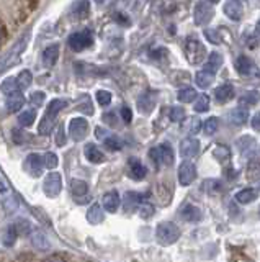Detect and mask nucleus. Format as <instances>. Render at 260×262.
Segmentation results:
<instances>
[{
  "instance_id": "4468645a",
  "label": "nucleus",
  "mask_w": 260,
  "mask_h": 262,
  "mask_svg": "<svg viewBox=\"0 0 260 262\" xmlns=\"http://www.w3.org/2000/svg\"><path fill=\"white\" fill-rule=\"evenodd\" d=\"M28 39H30V31H27L25 35H23L20 39H18V43L15 45V48H13V51H12V54H10V57L7 59V64L4 66V69H7L9 66H12V64H15V61L18 59L20 57V54L25 51V48H27V45H28Z\"/></svg>"
},
{
  "instance_id": "680f3d73",
  "label": "nucleus",
  "mask_w": 260,
  "mask_h": 262,
  "mask_svg": "<svg viewBox=\"0 0 260 262\" xmlns=\"http://www.w3.org/2000/svg\"><path fill=\"white\" fill-rule=\"evenodd\" d=\"M44 262H64V260H62L61 257H56V256H53V257H48Z\"/></svg>"
},
{
  "instance_id": "864d4df0",
  "label": "nucleus",
  "mask_w": 260,
  "mask_h": 262,
  "mask_svg": "<svg viewBox=\"0 0 260 262\" xmlns=\"http://www.w3.org/2000/svg\"><path fill=\"white\" fill-rule=\"evenodd\" d=\"M77 110H79V112H82V113H85V115H92L93 108H92V103L88 102V97H85V102H84L82 105H79V106H77Z\"/></svg>"
},
{
  "instance_id": "49530a36",
  "label": "nucleus",
  "mask_w": 260,
  "mask_h": 262,
  "mask_svg": "<svg viewBox=\"0 0 260 262\" xmlns=\"http://www.w3.org/2000/svg\"><path fill=\"white\" fill-rule=\"evenodd\" d=\"M200 128H201V123H200L198 118H192V120H188V123H186V131L192 133V135L198 133Z\"/></svg>"
},
{
  "instance_id": "39448f33",
  "label": "nucleus",
  "mask_w": 260,
  "mask_h": 262,
  "mask_svg": "<svg viewBox=\"0 0 260 262\" xmlns=\"http://www.w3.org/2000/svg\"><path fill=\"white\" fill-rule=\"evenodd\" d=\"M151 159H154L156 164H166V166H172L174 164V151L172 146L169 143L160 144L156 149H151Z\"/></svg>"
},
{
  "instance_id": "9b49d317",
  "label": "nucleus",
  "mask_w": 260,
  "mask_h": 262,
  "mask_svg": "<svg viewBox=\"0 0 260 262\" xmlns=\"http://www.w3.org/2000/svg\"><path fill=\"white\" fill-rule=\"evenodd\" d=\"M200 152V141L195 138H185L180 143V154L183 158H195Z\"/></svg>"
},
{
  "instance_id": "13d9d810",
  "label": "nucleus",
  "mask_w": 260,
  "mask_h": 262,
  "mask_svg": "<svg viewBox=\"0 0 260 262\" xmlns=\"http://www.w3.org/2000/svg\"><path fill=\"white\" fill-rule=\"evenodd\" d=\"M252 128H254L255 131H258V133H260V113L258 115H255V117L254 118H252Z\"/></svg>"
},
{
  "instance_id": "1a4fd4ad",
  "label": "nucleus",
  "mask_w": 260,
  "mask_h": 262,
  "mask_svg": "<svg viewBox=\"0 0 260 262\" xmlns=\"http://www.w3.org/2000/svg\"><path fill=\"white\" fill-rule=\"evenodd\" d=\"M195 179H197V167H195V164L190 161L182 162L180 167H178V182H180V185H190Z\"/></svg>"
},
{
  "instance_id": "de8ad7c7",
  "label": "nucleus",
  "mask_w": 260,
  "mask_h": 262,
  "mask_svg": "<svg viewBox=\"0 0 260 262\" xmlns=\"http://www.w3.org/2000/svg\"><path fill=\"white\" fill-rule=\"evenodd\" d=\"M205 36H206V39L209 41V43H213V45L221 43V38H219L216 30H205Z\"/></svg>"
},
{
  "instance_id": "338daca9",
  "label": "nucleus",
  "mask_w": 260,
  "mask_h": 262,
  "mask_svg": "<svg viewBox=\"0 0 260 262\" xmlns=\"http://www.w3.org/2000/svg\"><path fill=\"white\" fill-rule=\"evenodd\" d=\"M120 2H128V0H120Z\"/></svg>"
},
{
  "instance_id": "393cba45",
  "label": "nucleus",
  "mask_w": 260,
  "mask_h": 262,
  "mask_svg": "<svg viewBox=\"0 0 260 262\" xmlns=\"http://www.w3.org/2000/svg\"><path fill=\"white\" fill-rule=\"evenodd\" d=\"M223 54L221 53H218V51H215V53H211L209 56H208V59H206V64H205V69L206 71H211V72H216L219 68L223 66Z\"/></svg>"
},
{
  "instance_id": "412c9836",
  "label": "nucleus",
  "mask_w": 260,
  "mask_h": 262,
  "mask_svg": "<svg viewBox=\"0 0 260 262\" xmlns=\"http://www.w3.org/2000/svg\"><path fill=\"white\" fill-rule=\"evenodd\" d=\"M195 80H197V85L201 89H208L211 84L215 82V72L206 71V69H201L195 74Z\"/></svg>"
},
{
  "instance_id": "a211bd4d",
  "label": "nucleus",
  "mask_w": 260,
  "mask_h": 262,
  "mask_svg": "<svg viewBox=\"0 0 260 262\" xmlns=\"http://www.w3.org/2000/svg\"><path fill=\"white\" fill-rule=\"evenodd\" d=\"M88 12H90V4H88V0H76L70 7V13L77 20L87 18Z\"/></svg>"
},
{
  "instance_id": "b1692460",
  "label": "nucleus",
  "mask_w": 260,
  "mask_h": 262,
  "mask_svg": "<svg viewBox=\"0 0 260 262\" xmlns=\"http://www.w3.org/2000/svg\"><path fill=\"white\" fill-rule=\"evenodd\" d=\"M180 215L185 221H200L201 220V211L198 207H195V205H185Z\"/></svg>"
},
{
  "instance_id": "72a5a7b5",
  "label": "nucleus",
  "mask_w": 260,
  "mask_h": 262,
  "mask_svg": "<svg viewBox=\"0 0 260 262\" xmlns=\"http://www.w3.org/2000/svg\"><path fill=\"white\" fill-rule=\"evenodd\" d=\"M17 236H18V229L15 225H9L7 226V229L4 231V244L5 246H13L15 241H17Z\"/></svg>"
},
{
  "instance_id": "f704fd0d",
  "label": "nucleus",
  "mask_w": 260,
  "mask_h": 262,
  "mask_svg": "<svg viewBox=\"0 0 260 262\" xmlns=\"http://www.w3.org/2000/svg\"><path fill=\"white\" fill-rule=\"evenodd\" d=\"M0 90H2L4 94L7 95H12L15 94L18 90V84H17V79L15 77H9V79H5L2 84H0Z\"/></svg>"
},
{
  "instance_id": "2eb2a0df",
  "label": "nucleus",
  "mask_w": 260,
  "mask_h": 262,
  "mask_svg": "<svg viewBox=\"0 0 260 262\" xmlns=\"http://www.w3.org/2000/svg\"><path fill=\"white\" fill-rule=\"evenodd\" d=\"M102 205L103 208L107 210L108 213H115L118 211L120 205H121V199L116 190H111V192H107L103 195V200H102Z\"/></svg>"
},
{
  "instance_id": "6e6d98bb",
  "label": "nucleus",
  "mask_w": 260,
  "mask_h": 262,
  "mask_svg": "<svg viewBox=\"0 0 260 262\" xmlns=\"http://www.w3.org/2000/svg\"><path fill=\"white\" fill-rule=\"evenodd\" d=\"M110 135V131L108 129H105V128H102V126H97L95 128V136H97V139H100V141H103L105 138H107Z\"/></svg>"
},
{
  "instance_id": "c9c22d12",
  "label": "nucleus",
  "mask_w": 260,
  "mask_h": 262,
  "mask_svg": "<svg viewBox=\"0 0 260 262\" xmlns=\"http://www.w3.org/2000/svg\"><path fill=\"white\" fill-rule=\"evenodd\" d=\"M36 120V112L35 110H25L18 115V123L21 126H31Z\"/></svg>"
},
{
  "instance_id": "2f4dec72",
  "label": "nucleus",
  "mask_w": 260,
  "mask_h": 262,
  "mask_svg": "<svg viewBox=\"0 0 260 262\" xmlns=\"http://www.w3.org/2000/svg\"><path fill=\"white\" fill-rule=\"evenodd\" d=\"M31 80H33V74H31L28 69L21 71L17 76V84H18V90H27L31 85Z\"/></svg>"
},
{
  "instance_id": "e433bc0d",
  "label": "nucleus",
  "mask_w": 260,
  "mask_h": 262,
  "mask_svg": "<svg viewBox=\"0 0 260 262\" xmlns=\"http://www.w3.org/2000/svg\"><path fill=\"white\" fill-rule=\"evenodd\" d=\"M103 144L107 146L108 149H111V151H120L121 147H123V141H121L118 136L111 135V133L103 139Z\"/></svg>"
},
{
  "instance_id": "c756f323",
  "label": "nucleus",
  "mask_w": 260,
  "mask_h": 262,
  "mask_svg": "<svg viewBox=\"0 0 260 262\" xmlns=\"http://www.w3.org/2000/svg\"><path fill=\"white\" fill-rule=\"evenodd\" d=\"M197 90L192 89V87H185V89H180L178 90V94H177V98L180 102H185V103H192L197 100Z\"/></svg>"
},
{
  "instance_id": "052dcab7",
  "label": "nucleus",
  "mask_w": 260,
  "mask_h": 262,
  "mask_svg": "<svg viewBox=\"0 0 260 262\" xmlns=\"http://www.w3.org/2000/svg\"><path fill=\"white\" fill-rule=\"evenodd\" d=\"M255 38L260 41V20H258L257 25H255Z\"/></svg>"
},
{
  "instance_id": "ea45409f",
  "label": "nucleus",
  "mask_w": 260,
  "mask_h": 262,
  "mask_svg": "<svg viewBox=\"0 0 260 262\" xmlns=\"http://www.w3.org/2000/svg\"><path fill=\"white\" fill-rule=\"evenodd\" d=\"M218 125H219L218 118H215V117L208 118V120L205 121V125H203V131H205V135L213 136V135L216 133V131H218Z\"/></svg>"
},
{
  "instance_id": "9d476101",
  "label": "nucleus",
  "mask_w": 260,
  "mask_h": 262,
  "mask_svg": "<svg viewBox=\"0 0 260 262\" xmlns=\"http://www.w3.org/2000/svg\"><path fill=\"white\" fill-rule=\"evenodd\" d=\"M43 166H44V161L39 154H30L25 159V167L30 172V176H33V177H39L43 174Z\"/></svg>"
},
{
  "instance_id": "dca6fc26",
  "label": "nucleus",
  "mask_w": 260,
  "mask_h": 262,
  "mask_svg": "<svg viewBox=\"0 0 260 262\" xmlns=\"http://www.w3.org/2000/svg\"><path fill=\"white\" fill-rule=\"evenodd\" d=\"M128 172H129V177L134 180H143L146 174H148V170L143 166V162L136 158H131L128 161Z\"/></svg>"
},
{
  "instance_id": "aec40b11",
  "label": "nucleus",
  "mask_w": 260,
  "mask_h": 262,
  "mask_svg": "<svg viewBox=\"0 0 260 262\" xmlns=\"http://www.w3.org/2000/svg\"><path fill=\"white\" fill-rule=\"evenodd\" d=\"M215 97L219 103H226L229 102L231 98L234 97V87L231 84H223L219 85L216 90H215Z\"/></svg>"
},
{
  "instance_id": "774afa93",
  "label": "nucleus",
  "mask_w": 260,
  "mask_h": 262,
  "mask_svg": "<svg viewBox=\"0 0 260 262\" xmlns=\"http://www.w3.org/2000/svg\"><path fill=\"white\" fill-rule=\"evenodd\" d=\"M258 215H260V210H258Z\"/></svg>"
},
{
  "instance_id": "7ed1b4c3",
  "label": "nucleus",
  "mask_w": 260,
  "mask_h": 262,
  "mask_svg": "<svg viewBox=\"0 0 260 262\" xmlns=\"http://www.w3.org/2000/svg\"><path fill=\"white\" fill-rule=\"evenodd\" d=\"M62 190V177L59 172H50L44 180H43V192L50 196V199H54L56 195H59Z\"/></svg>"
},
{
  "instance_id": "f3484780",
  "label": "nucleus",
  "mask_w": 260,
  "mask_h": 262,
  "mask_svg": "<svg viewBox=\"0 0 260 262\" xmlns=\"http://www.w3.org/2000/svg\"><path fill=\"white\" fill-rule=\"evenodd\" d=\"M58 57H59V46L58 45H51L48 46L43 54H41V61L44 68H53V66L58 62Z\"/></svg>"
},
{
  "instance_id": "e2e57ef3",
  "label": "nucleus",
  "mask_w": 260,
  "mask_h": 262,
  "mask_svg": "<svg viewBox=\"0 0 260 262\" xmlns=\"http://www.w3.org/2000/svg\"><path fill=\"white\" fill-rule=\"evenodd\" d=\"M103 2H105V0H95V4H99V5H100V4H103Z\"/></svg>"
},
{
  "instance_id": "5fc2aeb1",
  "label": "nucleus",
  "mask_w": 260,
  "mask_h": 262,
  "mask_svg": "<svg viewBox=\"0 0 260 262\" xmlns=\"http://www.w3.org/2000/svg\"><path fill=\"white\" fill-rule=\"evenodd\" d=\"M139 213H141L143 218H149V216L154 215V207H152V205H141Z\"/></svg>"
},
{
  "instance_id": "c03bdc74",
  "label": "nucleus",
  "mask_w": 260,
  "mask_h": 262,
  "mask_svg": "<svg viewBox=\"0 0 260 262\" xmlns=\"http://www.w3.org/2000/svg\"><path fill=\"white\" fill-rule=\"evenodd\" d=\"M95 97H97V102H99L102 106H107L111 102V94L108 90H99V92L95 94Z\"/></svg>"
},
{
  "instance_id": "473e14b6",
  "label": "nucleus",
  "mask_w": 260,
  "mask_h": 262,
  "mask_svg": "<svg viewBox=\"0 0 260 262\" xmlns=\"http://www.w3.org/2000/svg\"><path fill=\"white\" fill-rule=\"evenodd\" d=\"M239 100L242 105H255L260 102V92H257V90H246Z\"/></svg>"
},
{
  "instance_id": "7c9ffc66",
  "label": "nucleus",
  "mask_w": 260,
  "mask_h": 262,
  "mask_svg": "<svg viewBox=\"0 0 260 262\" xmlns=\"http://www.w3.org/2000/svg\"><path fill=\"white\" fill-rule=\"evenodd\" d=\"M70 190H72V195L74 196H85L87 192H88V187L87 184L84 182V180H80V179H74L70 182Z\"/></svg>"
},
{
  "instance_id": "8fccbe9b",
  "label": "nucleus",
  "mask_w": 260,
  "mask_h": 262,
  "mask_svg": "<svg viewBox=\"0 0 260 262\" xmlns=\"http://www.w3.org/2000/svg\"><path fill=\"white\" fill-rule=\"evenodd\" d=\"M56 144H58V146L66 144V133H64V126L62 125H59L58 131H56Z\"/></svg>"
},
{
  "instance_id": "3c124183",
  "label": "nucleus",
  "mask_w": 260,
  "mask_h": 262,
  "mask_svg": "<svg viewBox=\"0 0 260 262\" xmlns=\"http://www.w3.org/2000/svg\"><path fill=\"white\" fill-rule=\"evenodd\" d=\"M103 121L107 123L108 126H111V128L118 125V118H116V115L113 113V112H110V113H105V115H103Z\"/></svg>"
},
{
  "instance_id": "ddd939ff",
  "label": "nucleus",
  "mask_w": 260,
  "mask_h": 262,
  "mask_svg": "<svg viewBox=\"0 0 260 262\" xmlns=\"http://www.w3.org/2000/svg\"><path fill=\"white\" fill-rule=\"evenodd\" d=\"M156 106V95L152 92H144L137 98V110L144 115H149Z\"/></svg>"
},
{
  "instance_id": "bf43d9fd",
  "label": "nucleus",
  "mask_w": 260,
  "mask_h": 262,
  "mask_svg": "<svg viewBox=\"0 0 260 262\" xmlns=\"http://www.w3.org/2000/svg\"><path fill=\"white\" fill-rule=\"evenodd\" d=\"M0 193H9V185L2 177H0Z\"/></svg>"
},
{
  "instance_id": "f8f14e48",
  "label": "nucleus",
  "mask_w": 260,
  "mask_h": 262,
  "mask_svg": "<svg viewBox=\"0 0 260 262\" xmlns=\"http://www.w3.org/2000/svg\"><path fill=\"white\" fill-rule=\"evenodd\" d=\"M224 13L227 18H231L232 21H239L242 18L244 8L239 0H227L224 4Z\"/></svg>"
},
{
  "instance_id": "603ef678",
  "label": "nucleus",
  "mask_w": 260,
  "mask_h": 262,
  "mask_svg": "<svg viewBox=\"0 0 260 262\" xmlns=\"http://www.w3.org/2000/svg\"><path fill=\"white\" fill-rule=\"evenodd\" d=\"M28 136L25 135V133H23V131L21 129H13V141L15 143H17V144H23V143H25V139H27Z\"/></svg>"
},
{
  "instance_id": "a18cd8bd",
  "label": "nucleus",
  "mask_w": 260,
  "mask_h": 262,
  "mask_svg": "<svg viewBox=\"0 0 260 262\" xmlns=\"http://www.w3.org/2000/svg\"><path fill=\"white\" fill-rule=\"evenodd\" d=\"M46 100V94L44 92H33V94H30V102L33 103L35 106H43Z\"/></svg>"
},
{
  "instance_id": "4d7b16f0",
  "label": "nucleus",
  "mask_w": 260,
  "mask_h": 262,
  "mask_svg": "<svg viewBox=\"0 0 260 262\" xmlns=\"http://www.w3.org/2000/svg\"><path fill=\"white\" fill-rule=\"evenodd\" d=\"M121 118H123L126 123H129L131 121V118H133V113H131V108H128V106H123L121 108Z\"/></svg>"
},
{
  "instance_id": "5701e85b",
  "label": "nucleus",
  "mask_w": 260,
  "mask_h": 262,
  "mask_svg": "<svg viewBox=\"0 0 260 262\" xmlns=\"http://www.w3.org/2000/svg\"><path fill=\"white\" fill-rule=\"evenodd\" d=\"M227 118H229V121L232 123V125H244L249 118V110L244 108V106H238V108H234L229 113V117Z\"/></svg>"
},
{
  "instance_id": "423d86ee",
  "label": "nucleus",
  "mask_w": 260,
  "mask_h": 262,
  "mask_svg": "<svg viewBox=\"0 0 260 262\" xmlns=\"http://www.w3.org/2000/svg\"><path fill=\"white\" fill-rule=\"evenodd\" d=\"M92 43L93 38L90 35V31H77L69 38V48L72 51H84L88 46H92Z\"/></svg>"
},
{
  "instance_id": "f03ea898",
  "label": "nucleus",
  "mask_w": 260,
  "mask_h": 262,
  "mask_svg": "<svg viewBox=\"0 0 260 262\" xmlns=\"http://www.w3.org/2000/svg\"><path fill=\"white\" fill-rule=\"evenodd\" d=\"M156 237L162 246H170L180 237V229H178L174 223H170V221H164V223H160L157 226Z\"/></svg>"
},
{
  "instance_id": "69168bd1",
  "label": "nucleus",
  "mask_w": 260,
  "mask_h": 262,
  "mask_svg": "<svg viewBox=\"0 0 260 262\" xmlns=\"http://www.w3.org/2000/svg\"><path fill=\"white\" fill-rule=\"evenodd\" d=\"M0 39H2V28H0Z\"/></svg>"
},
{
  "instance_id": "f257e3e1",
  "label": "nucleus",
  "mask_w": 260,
  "mask_h": 262,
  "mask_svg": "<svg viewBox=\"0 0 260 262\" xmlns=\"http://www.w3.org/2000/svg\"><path fill=\"white\" fill-rule=\"evenodd\" d=\"M185 54L190 64L198 66L201 62H205L206 48L198 38L190 36V38H186V43H185Z\"/></svg>"
},
{
  "instance_id": "4c0bfd02",
  "label": "nucleus",
  "mask_w": 260,
  "mask_h": 262,
  "mask_svg": "<svg viewBox=\"0 0 260 262\" xmlns=\"http://www.w3.org/2000/svg\"><path fill=\"white\" fill-rule=\"evenodd\" d=\"M215 158L219 161V162H226V161H229L231 159V151H229V147L227 146H223V144H219L215 147Z\"/></svg>"
},
{
  "instance_id": "a878e982",
  "label": "nucleus",
  "mask_w": 260,
  "mask_h": 262,
  "mask_svg": "<svg viewBox=\"0 0 260 262\" xmlns=\"http://www.w3.org/2000/svg\"><path fill=\"white\" fill-rule=\"evenodd\" d=\"M87 220H88V223H92V225H100L103 221V211H102V207L99 203H93L92 207L88 208Z\"/></svg>"
},
{
  "instance_id": "09e8293b",
  "label": "nucleus",
  "mask_w": 260,
  "mask_h": 262,
  "mask_svg": "<svg viewBox=\"0 0 260 262\" xmlns=\"http://www.w3.org/2000/svg\"><path fill=\"white\" fill-rule=\"evenodd\" d=\"M247 172H249V179H254L255 176H258V174H260V162L252 161V162L249 164Z\"/></svg>"
},
{
  "instance_id": "c85d7f7f",
  "label": "nucleus",
  "mask_w": 260,
  "mask_h": 262,
  "mask_svg": "<svg viewBox=\"0 0 260 262\" xmlns=\"http://www.w3.org/2000/svg\"><path fill=\"white\" fill-rule=\"evenodd\" d=\"M54 126H56V118L50 117V115H44L41 123H39V129L38 131H39V135L48 136L54 129Z\"/></svg>"
},
{
  "instance_id": "20e7f679",
  "label": "nucleus",
  "mask_w": 260,
  "mask_h": 262,
  "mask_svg": "<svg viewBox=\"0 0 260 262\" xmlns=\"http://www.w3.org/2000/svg\"><path fill=\"white\" fill-rule=\"evenodd\" d=\"M88 135V121L82 117L72 118L69 121V138L72 141H82Z\"/></svg>"
},
{
  "instance_id": "0e129e2a",
  "label": "nucleus",
  "mask_w": 260,
  "mask_h": 262,
  "mask_svg": "<svg viewBox=\"0 0 260 262\" xmlns=\"http://www.w3.org/2000/svg\"><path fill=\"white\" fill-rule=\"evenodd\" d=\"M208 2H211V4H218L219 0H208Z\"/></svg>"
},
{
  "instance_id": "0eeeda50",
  "label": "nucleus",
  "mask_w": 260,
  "mask_h": 262,
  "mask_svg": "<svg viewBox=\"0 0 260 262\" xmlns=\"http://www.w3.org/2000/svg\"><path fill=\"white\" fill-rule=\"evenodd\" d=\"M235 71L239 72V76L242 77H252V76H258V69L255 62L247 56H239L234 62Z\"/></svg>"
},
{
  "instance_id": "a19ab883",
  "label": "nucleus",
  "mask_w": 260,
  "mask_h": 262,
  "mask_svg": "<svg viewBox=\"0 0 260 262\" xmlns=\"http://www.w3.org/2000/svg\"><path fill=\"white\" fill-rule=\"evenodd\" d=\"M43 161H44V167L46 169H56V167H58V164H59L58 154H54V152H46Z\"/></svg>"
},
{
  "instance_id": "58836bf2",
  "label": "nucleus",
  "mask_w": 260,
  "mask_h": 262,
  "mask_svg": "<svg viewBox=\"0 0 260 262\" xmlns=\"http://www.w3.org/2000/svg\"><path fill=\"white\" fill-rule=\"evenodd\" d=\"M193 108H195V112H198V113L208 112V108H209V97L206 94L197 97V102H195Z\"/></svg>"
},
{
  "instance_id": "6ab92c4d",
  "label": "nucleus",
  "mask_w": 260,
  "mask_h": 262,
  "mask_svg": "<svg viewBox=\"0 0 260 262\" xmlns=\"http://www.w3.org/2000/svg\"><path fill=\"white\" fill-rule=\"evenodd\" d=\"M84 154H85V158L87 161H90L92 164H100L105 161V154L97 147L93 143H88L85 144V149H84Z\"/></svg>"
},
{
  "instance_id": "bb28decb",
  "label": "nucleus",
  "mask_w": 260,
  "mask_h": 262,
  "mask_svg": "<svg viewBox=\"0 0 260 262\" xmlns=\"http://www.w3.org/2000/svg\"><path fill=\"white\" fill-rule=\"evenodd\" d=\"M257 196H258V192L255 190V188H244V190L235 193V200H238L239 203L247 205V203L254 202Z\"/></svg>"
},
{
  "instance_id": "6e6552de",
  "label": "nucleus",
  "mask_w": 260,
  "mask_h": 262,
  "mask_svg": "<svg viewBox=\"0 0 260 262\" xmlns=\"http://www.w3.org/2000/svg\"><path fill=\"white\" fill-rule=\"evenodd\" d=\"M215 16V8L211 7L208 2H198L197 7H195V12H193V18L197 25H206L211 21V18Z\"/></svg>"
},
{
  "instance_id": "79ce46f5",
  "label": "nucleus",
  "mask_w": 260,
  "mask_h": 262,
  "mask_svg": "<svg viewBox=\"0 0 260 262\" xmlns=\"http://www.w3.org/2000/svg\"><path fill=\"white\" fill-rule=\"evenodd\" d=\"M31 241H33V244L36 246L38 249H44V248H48L50 246V243H48V239H46V236L44 234H41V233H33V237H31Z\"/></svg>"
},
{
  "instance_id": "4be33fe9",
  "label": "nucleus",
  "mask_w": 260,
  "mask_h": 262,
  "mask_svg": "<svg viewBox=\"0 0 260 262\" xmlns=\"http://www.w3.org/2000/svg\"><path fill=\"white\" fill-rule=\"evenodd\" d=\"M7 110L12 112V113H17L23 105H25V97H23L20 92H15L12 95H9L7 98Z\"/></svg>"
},
{
  "instance_id": "37998d69",
  "label": "nucleus",
  "mask_w": 260,
  "mask_h": 262,
  "mask_svg": "<svg viewBox=\"0 0 260 262\" xmlns=\"http://www.w3.org/2000/svg\"><path fill=\"white\" fill-rule=\"evenodd\" d=\"M169 118L172 121H182L185 118V110L182 108V106H172L169 112Z\"/></svg>"
},
{
  "instance_id": "cd10ccee",
  "label": "nucleus",
  "mask_w": 260,
  "mask_h": 262,
  "mask_svg": "<svg viewBox=\"0 0 260 262\" xmlns=\"http://www.w3.org/2000/svg\"><path fill=\"white\" fill-rule=\"evenodd\" d=\"M66 105H67V102L64 100V98H54V100H51L50 103H48V108H46V113L44 115H50V117L56 118V117H58V113Z\"/></svg>"
}]
</instances>
